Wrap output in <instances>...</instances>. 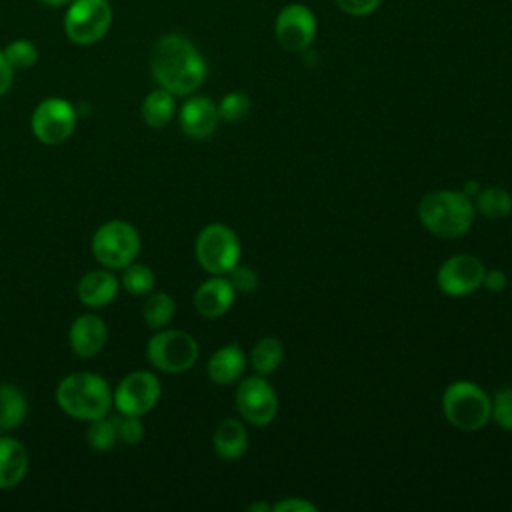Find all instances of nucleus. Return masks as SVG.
Instances as JSON below:
<instances>
[{"mask_svg":"<svg viewBox=\"0 0 512 512\" xmlns=\"http://www.w3.org/2000/svg\"><path fill=\"white\" fill-rule=\"evenodd\" d=\"M86 442H88V446L94 452H108V450H112L120 442L114 416L106 414L102 418H96V420L88 422Z\"/></svg>","mask_w":512,"mask_h":512,"instance_id":"nucleus-27","label":"nucleus"},{"mask_svg":"<svg viewBox=\"0 0 512 512\" xmlns=\"http://www.w3.org/2000/svg\"><path fill=\"white\" fill-rule=\"evenodd\" d=\"M284 360V346L276 336H262L250 350V366L258 376L274 374Z\"/></svg>","mask_w":512,"mask_h":512,"instance_id":"nucleus-22","label":"nucleus"},{"mask_svg":"<svg viewBox=\"0 0 512 512\" xmlns=\"http://www.w3.org/2000/svg\"><path fill=\"white\" fill-rule=\"evenodd\" d=\"M176 314V302L168 292H150L144 306H142V318L150 330H162L166 328Z\"/></svg>","mask_w":512,"mask_h":512,"instance_id":"nucleus-25","label":"nucleus"},{"mask_svg":"<svg viewBox=\"0 0 512 512\" xmlns=\"http://www.w3.org/2000/svg\"><path fill=\"white\" fill-rule=\"evenodd\" d=\"M226 278L230 280L236 294H252L260 282L256 270L250 266H244L240 262L226 274Z\"/></svg>","mask_w":512,"mask_h":512,"instance_id":"nucleus-32","label":"nucleus"},{"mask_svg":"<svg viewBox=\"0 0 512 512\" xmlns=\"http://www.w3.org/2000/svg\"><path fill=\"white\" fill-rule=\"evenodd\" d=\"M216 108H218L220 120H224V122H238V120L248 116V112L252 108V100H250L248 94H244L240 90H232V92H226L220 98Z\"/></svg>","mask_w":512,"mask_h":512,"instance_id":"nucleus-28","label":"nucleus"},{"mask_svg":"<svg viewBox=\"0 0 512 512\" xmlns=\"http://www.w3.org/2000/svg\"><path fill=\"white\" fill-rule=\"evenodd\" d=\"M216 102L208 96H188L178 110L180 130L192 140H206L218 128Z\"/></svg>","mask_w":512,"mask_h":512,"instance_id":"nucleus-14","label":"nucleus"},{"mask_svg":"<svg viewBox=\"0 0 512 512\" xmlns=\"http://www.w3.org/2000/svg\"><path fill=\"white\" fill-rule=\"evenodd\" d=\"M58 408L74 420L92 422L110 414L112 410V388L96 372L80 370L64 376L56 386Z\"/></svg>","mask_w":512,"mask_h":512,"instance_id":"nucleus-3","label":"nucleus"},{"mask_svg":"<svg viewBox=\"0 0 512 512\" xmlns=\"http://www.w3.org/2000/svg\"><path fill=\"white\" fill-rule=\"evenodd\" d=\"M78 122V112L66 98L48 96L40 100L30 116V130L46 146L64 144Z\"/></svg>","mask_w":512,"mask_h":512,"instance_id":"nucleus-9","label":"nucleus"},{"mask_svg":"<svg viewBox=\"0 0 512 512\" xmlns=\"http://www.w3.org/2000/svg\"><path fill=\"white\" fill-rule=\"evenodd\" d=\"M118 440L122 444H138L144 438V424L142 416H130V414H118L114 416Z\"/></svg>","mask_w":512,"mask_h":512,"instance_id":"nucleus-31","label":"nucleus"},{"mask_svg":"<svg viewBox=\"0 0 512 512\" xmlns=\"http://www.w3.org/2000/svg\"><path fill=\"white\" fill-rule=\"evenodd\" d=\"M236 410L250 426H268L278 414V394L266 376H246L236 386Z\"/></svg>","mask_w":512,"mask_h":512,"instance_id":"nucleus-11","label":"nucleus"},{"mask_svg":"<svg viewBox=\"0 0 512 512\" xmlns=\"http://www.w3.org/2000/svg\"><path fill=\"white\" fill-rule=\"evenodd\" d=\"M108 340V326L106 322L92 312L80 314L72 320L68 330V344L74 356L88 360L98 356Z\"/></svg>","mask_w":512,"mask_h":512,"instance_id":"nucleus-15","label":"nucleus"},{"mask_svg":"<svg viewBox=\"0 0 512 512\" xmlns=\"http://www.w3.org/2000/svg\"><path fill=\"white\" fill-rule=\"evenodd\" d=\"M474 210L490 220H500L512 212V194L502 186H486L474 198Z\"/></svg>","mask_w":512,"mask_h":512,"instance_id":"nucleus-24","label":"nucleus"},{"mask_svg":"<svg viewBox=\"0 0 512 512\" xmlns=\"http://www.w3.org/2000/svg\"><path fill=\"white\" fill-rule=\"evenodd\" d=\"M334 2L344 14L362 18V16H370L372 12H376L382 0H334Z\"/></svg>","mask_w":512,"mask_h":512,"instance_id":"nucleus-33","label":"nucleus"},{"mask_svg":"<svg viewBox=\"0 0 512 512\" xmlns=\"http://www.w3.org/2000/svg\"><path fill=\"white\" fill-rule=\"evenodd\" d=\"M30 466V456L26 446L8 434L0 436V490H10L18 486Z\"/></svg>","mask_w":512,"mask_h":512,"instance_id":"nucleus-19","label":"nucleus"},{"mask_svg":"<svg viewBox=\"0 0 512 512\" xmlns=\"http://www.w3.org/2000/svg\"><path fill=\"white\" fill-rule=\"evenodd\" d=\"M486 266L474 254H454L436 270V286L442 294L464 298L482 288Z\"/></svg>","mask_w":512,"mask_h":512,"instance_id":"nucleus-13","label":"nucleus"},{"mask_svg":"<svg viewBox=\"0 0 512 512\" xmlns=\"http://www.w3.org/2000/svg\"><path fill=\"white\" fill-rule=\"evenodd\" d=\"M114 20L108 0H72L64 14V34L76 46H92L100 42Z\"/></svg>","mask_w":512,"mask_h":512,"instance_id":"nucleus-8","label":"nucleus"},{"mask_svg":"<svg viewBox=\"0 0 512 512\" xmlns=\"http://www.w3.org/2000/svg\"><path fill=\"white\" fill-rule=\"evenodd\" d=\"M508 284V278L506 274L500 270V268H490L484 272V280H482V286L490 292H502Z\"/></svg>","mask_w":512,"mask_h":512,"instance_id":"nucleus-35","label":"nucleus"},{"mask_svg":"<svg viewBox=\"0 0 512 512\" xmlns=\"http://www.w3.org/2000/svg\"><path fill=\"white\" fill-rule=\"evenodd\" d=\"M40 2L50 8H62V6H68L72 0H40Z\"/></svg>","mask_w":512,"mask_h":512,"instance_id":"nucleus-39","label":"nucleus"},{"mask_svg":"<svg viewBox=\"0 0 512 512\" xmlns=\"http://www.w3.org/2000/svg\"><path fill=\"white\" fill-rule=\"evenodd\" d=\"M318 22L310 6L290 2L280 8L274 20V38L286 52H304L316 38Z\"/></svg>","mask_w":512,"mask_h":512,"instance_id":"nucleus-12","label":"nucleus"},{"mask_svg":"<svg viewBox=\"0 0 512 512\" xmlns=\"http://www.w3.org/2000/svg\"><path fill=\"white\" fill-rule=\"evenodd\" d=\"M490 420L498 428L512 432V386L498 388L490 396Z\"/></svg>","mask_w":512,"mask_h":512,"instance_id":"nucleus-30","label":"nucleus"},{"mask_svg":"<svg viewBox=\"0 0 512 512\" xmlns=\"http://www.w3.org/2000/svg\"><path fill=\"white\" fill-rule=\"evenodd\" d=\"M176 114V96L164 88L150 90L142 104H140V116L150 128H164Z\"/></svg>","mask_w":512,"mask_h":512,"instance_id":"nucleus-21","label":"nucleus"},{"mask_svg":"<svg viewBox=\"0 0 512 512\" xmlns=\"http://www.w3.org/2000/svg\"><path fill=\"white\" fill-rule=\"evenodd\" d=\"M200 356V346L196 338L178 328L154 330L146 342L148 362L164 374L188 372Z\"/></svg>","mask_w":512,"mask_h":512,"instance_id":"nucleus-6","label":"nucleus"},{"mask_svg":"<svg viewBox=\"0 0 512 512\" xmlns=\"http://www.w3.org/2000/svg\"><path fill=\"white\" fill-rule=\"evenodd\" d=\"M250 512H272V504H266V502H254L248 506Z\"/></svg>","mask_w":512,"mask_h":512,"instance_id":"nucleus-38","label":"nucleus"},{"mask_svg":"<svg viewBox=\"0 0 512 512\" xmlns=\"http://www.w3.org/2000/svg\"><path fill=\"white\" fill-rule=\"evenodd\" d=\"M162 396V384L150 370H134L126 374L112 392V406L118 414L144 416Z\"/></svg>","mask_w":512,"mask_h":512,"instance_id":"nucleus-10","label":"nucleus"},{"mask_svg":"<svg viewBox=\"0 0 512 512\" xmlns=\"http://www.w3.org/2000/svg\"><path fill=\"white\" fill-rule=\"evenodd\" d=\"M474 202L462 190H430L418 202V220L434 236L454 240L474 224Z\"/></svg>","mask_w":512,"mask_h":512,"instance_id":"nucleus-2","label":"nucleus"},{"mask_svg":"<svg viewBox=\"0 0 512 512\" xmlns=\"http://www.w3.org/2000/svg\"><path fill=\"white\" fill-rule=\"evenodd\" d=\"M236 300V292L224 274H210L194 292V308L200 316L212 320L224 316Z\"/></svg>","mask_w":512,"mask_h":512,"instance_id":"nucleus-16","label":"nucleus"},{"mask_svg":"<svg viewBox=\"0 0 512 512\" xmlns=\"http://www.w3.org/2000/svg\"><path fill=\"white\" fill-rule=\"evenodd\" d=\"M480 190H482V184H480L478 180H466L464 186H462V192H464L468 198H474Z\"/></svg>","mask_w":512,"mask_h":512,"instance_id":"nucleus-37","label":"nucleus"},{"mask_svg":"<svg viewBox=\"0 0 512 512\" xmlns=\"http://www.w3.org/2000/svg\"><path fill=\"white\" fill-rule=\"evenodd\" d=\"M272 512H318V506L306 498L288 496L272 504Z\"/></svg>","mask_w":512,"mask_h":512,"instance_id":"nucleus-34","label":"nucleus"},{"mask_svg":"<svg viewBox=\"0 0 512 512\" xmlns=\"http://www.w3.org/2000/svg\"><path fill=\"white\" fill-rule=\"evenodd\" d=\"M4 56L10 62V66L14 70H26L32 68L38 60V48L34 42L26 40V38H16L12 42H8L4 48Z\"/></svg>","mask_w":512,"mask_h":512,"instance_id":"nucleus-29","label":"nucleus"},{"mask_svg":"<svg viewBox=\"0 0 512 512\" xmlns=\"http://www.w3.org/2000/svg\"><path fill=\"white\" fill-rule=\"evenodd\" d=\"M120 278L110 268H94L80 276L76 296L86 308H104L118 296Z\"/></svg>","mask_w":512,"mask_h":512,"instance_id":"nucleus-17","label":"nucleus"},{"mask_svg":"<svg viewBox=\"0 0 512 512\" xmlns=\"http://www.w3.org/2000/svg\"><path fill=\"white\" fill-rule=\"evenodd\" d=\"M194 254L202 270L226 276L240 262L242 246L238 234L230 226L212 222L198 232L194 240Z\"/></svg>","mask_w":512,"mask_h":512,"instance_id":"nucleus-7","label":"nucleus"},{"mask_svg":"<svg viewBox=\"0 0 512 512\" xmlns=\"http://www.w3.org/2000/svg\"><path fill=\"white\" fill-rule=\"evenodd\" d=\"M28 414V402L20 388L14 384H0V426L4 432L18 428Z\"/></svg>","mask_w":512,"mask_h":512,"instance_id":"nucleus-23","label":"nucleus"},{"mask_svg":"<svg viewBox=\"0 0 512 512\" xmlns=\"http://www.w3.org/2000/svg\"><path fill=\"white\" fill-rule=\"evenodd\" d=\"M2 434H4V428H2V426H0V436H2Z\"/></svg>","mask_w":512,"mask_h":512,"instance_id":"nucleus-40","label":"nucleus"},{"mask_svg":"<svg viewBox=\"0 0 512 512\" xmlns=\"http://www.w3.org/2000/svg\"><path fill=\"white\" fill-rule=\"evenodd\" d=\"M442 414L460 432H478L490 422V396L472 380H454L442 392Z\"/></svg>","mask_w":512,"mask_h":512,"instance_id":"nucleus-4","label":"nucleus"},{"mask_svg":"<svg viewBox=\"0 0 512 512\" xmlns=\"http://www.w3.org/2000/svg\"><path fill=\"white\" fill-rule=\"evenodd\" d=\"M156 286V276L152 272L150 266L140 264V262H132L128 266L122 268L120 274V288H124L128 294L134 296H148Z\"/></svg>","mask_w":512,"mask_h":512,"instance_id":"nucleus-26","label":"nucleus"},{"mask_svg":"<svg viewBox=\"0 0 512 512\" xmlns=\"http://www.w3.org/2000/svg\"><path fill=\"white\" fill-rule=\"evenodd\" d=\"M214 452L222 460H238L248 450V432L244 420L224 418L218 422L212 434Z\"/></svg>","mask_w":512,"mask_h":512,"instance_id":"nucleus-20","label":"nucleus"},{"mask_svg":"<svg viewBox=\"0 0 512 512\" xmlns=\"http://www.w3.org/2000/svg\"><path fill=\"white\" fill-rule=\"evenodd\" d=\"M246 352L240 344L230 342L214 350L206 362L208 378L218 386H230L238 382L246 370Z\"/></svg>","mask_w":512,"mask_h":512,"instance_id":"nucleus-18","label":"nucleus"},{"mask_svg":"<svg viewBox=\"0 0 512 512\" xmlns=\"http://www.w3.org/2000/svg\"><path fill=\"white\" fill-rule=\"evenodd\" d=\"M150 72L160 88L174 96H190L204 84L208 62L186 34L168 32L150 50Z\"/></svg>","mask_w":512,"mask_h":512,"instance_id":"nucleus-1","label":"nucleus"},{"mask_svg":"<svg viewBox=\"0 0 512 512\" xmlns=\"http://www.w3.org/2000/svg\"><path fill=\"white\" fill-rule=\"evenodd\" d=\"M142 248L140 232L128 220H108L96 228L90 240L94 260L110 270H122L132 264Z\"/></svg>","mask_w":512,"mask_h":512,"instance_id":"nucleus-5","label":"nucleus"},{"mask_svg":"<svg viewBox=\"0 0 512 512\" xmlns=\"http://www.w3.org/2000/svg\"><path fill=\"white\" fill-rule=\"evenodd\" d=\"M12 82H14V68L6 60L4 50H0V98L8 94V90L12 88Z\"/></svg>","mask_w":512,"mask_h":512,"instance_id":"nucleus-36","label":"nucleus"}]
</instances>
